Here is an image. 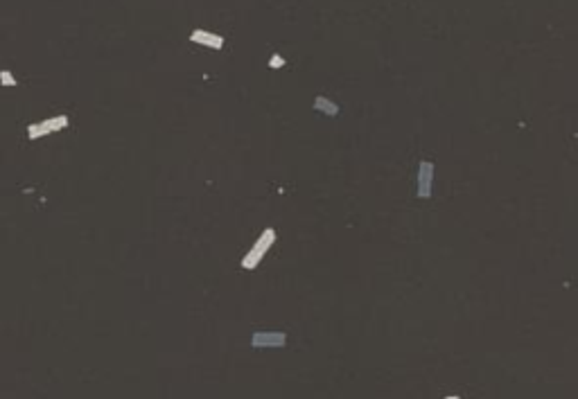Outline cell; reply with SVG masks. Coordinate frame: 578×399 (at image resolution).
<instances>
[{
    "mask_svg": "<svg viewBox=\"0 0 578 399\" xmlns=\"http://www.w3.org/2000/svg\"><path fill=\"white\" fill-rule=\"evenodd\" d=\"M434 190V165L432 163H420V169H418V197L420 199H429Z\"/></svg>",
    "mask_w": 578,
    "mask_h": 399,
    "instance_id": "cell-3",
    "label": "cell"
},
{
    "mask_svg": "<svg viewBox=\"0 0 578 399\" xmlns=\"http://www.w3.org/2000/svg\"><path fill=\"white\" fill-rule=\"evenodd\" d=\"M190 39L194 41V43H199V46H208V47H222L224 46L222 36H217V34H212V32H204V30L192 32Z\"/></svg>",
    "mask_w": 578,
    "mask_h": 399,
    "instance_id": "cell-5",
    "label": "cell"
},
{
    "mask_svg": "<svg viewBox=\"0 0 578 399\" xmlns=\"http://www.w3.org/2000/svg\"><path fill=\"white\" fill-rule=\"evenodd\" d=\"M283 63H285V59H280L278 54H276V57H271V59H269V66H271V68H280V66H283Z\"/></svg>",
    "mask_w": 578,
    "mask_h": 399,
    "instance_id": "cell-7",
    "label": "cell"
},
{
    "mask_svg": "<svg viewBox=\"0 0 578 399\" xmlns=\"http://www.w3.org/2000/svg\"><path fill=\"white\" fill-rule=\"evenodd\" d=\"M287 340V334L283 332H257L251 336V345L253 347H283Z\"/></svg>",
    "mask_w": 578,
    "mask_h": 399,
    "instance_id": "cell-4",
    "label": "cell"
},
{
    "mask_svg": "<svg viewBox=\"0 0 578 399\" xmlns=\"http://www.w3.org/2000/svg\"><path fill=\"white\" fill-rule=\"evenodd\" d=\"M66 126H68V118L66 115H59V118H50V120H46V122H41V124H32L27 129V136H30V140H36V138H43V136H48V133L61 131V129H66Z\"/></svg>",
    "mask_w": 578,
    "mask_h": 399,
    "instance_id": "cell-2",
    "label": "cell"
},
{
    "mask_svg": "<svg viewBox=\"0 0 578 399\" xmlns=\"http://www.w3.org/2000/svg\"><path fill=\"white\" fill-rule=\"evenodd\" d=\"M2 84H5V86H14V84H16V79H14L9 72H2Z\"/></svg>",
    "mask_w": 578,
    "mask_h": 399,
    "instance_id": "cell-8",
    "label": "cell"
},
{
    "mask_svg": "<svg viewBox=\"0 0 578 399\" xmlns=\"http://www.w3.org/2000/svg\"><path fill=\"white\" fill-rule=\"evenodd\" d=\"M273 242H276V230L273 228H267L262 232V235L256 239V244H253V248L244 255L242 260V268H246V271H251V268H256L257 264L262 262V257L267 255V250L273 246Z\"/></svg>",
    "mask_w": 578,
    "mask_h": 399,
    "instance_id": "cell-1",
    "label": "cell"
},
{
    "mask_svg": "<svg viewBox=\"0 0 578 399\" xmlns=\"http://www.w3.org/2000/svg\"><path fill=\"white\" fill-rule=\"evenodd\" d=\"M314 108L321 113H328V115H337L339 113V106L335 104V102H330V99L325 97H316L314 99Z\"/></svg>",
    "mask_w": 578,
    "mask_h": 399,
    "instance_id": "cell-6",
    "label": "cell"
}]
</instances>
